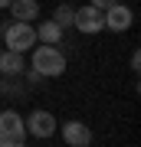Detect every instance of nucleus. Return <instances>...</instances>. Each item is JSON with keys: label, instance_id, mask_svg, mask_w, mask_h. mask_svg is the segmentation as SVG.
Masks as SVG:
<instances>
[{"label": "nucleus", "instance_id": "2", "mask_svg": "<svg viewBox=\"0 0 141 147\" xmlns=\"http://www.w3.org/2000/svg\"><path fill=\"white\" fill-rule=\"evenodd\" d=\"M0 36H3L7 49H16V53H26V49L36 46V30H33V23H26V20H13L10 26L0 30Z\"/></svg>", "mask_w": 141, "mask_h": 147}, {"label": "nucleus", "instance_id": "12", "mask_svg": "<svg viewBox=\"0 0 141 147\" xmlns=\"http://www.w3.org/2000/svg\"><path fill=\"white\" fill-rule=\"evenodd\" d=\"M138 69H141V56L131 53V72H138Z\"/></svg>", "mask_w": 141, "mask_h": 147}, {"label": "nucleus", "instance_id": "6", "mask_svg": "<svg viewBox=\"0 0 141 147\" xmlns=\"http://www.w3.org/2000/svg\"><path fill=\"white\" fill-rule=\"evenodd\" d=\"M26 134L40 137V141L52 137V134H56V118H52L49 111H33V115L26 118Z\"/></svg>", "mask_w": 141, "mask_h": 147}, {"label": "nucleus", "instance_id": "5", "mask_svg": "<svg viewBox=\"0 0 141 147\" xmlns=\"http://www.w3.org/2000/svg\"><path fill=\"white\" fill-rule=\"evenodd\" d=\"M131 23H135V13H131V7L125 3H112V7H105V30H112V33H125L131 30Z\"/></svg>", "mask_w": 141, "mask_h": 147}, {"label": "nucleus", "instance_id": "13", "mask_svg": "<svg viewBox=\"0 0 141 147\" xmlns=\"http://www.w3.org/2000/svg\"><path fill=\"white\" fill-rule=\"evenodd\" d=\"M89 3H92V7H102V10H105V7H112V3H115V0H89Z\"/></svg>", "mask_w": 141, "mask_h": 147}, {"label": "nucleus", "instance_id": "11", "mask_svg": "<svg viewBox=\"0 0 141 147\" xmlns=\"http://www.w3.org/2000/svg\"><path fill=\"white\" fill-rule=\"evenodd\" d=\"M72 13H76V10H72L69 3H59V7H56V13H52V20H56L59 26L66 30V26H72Z\"/></svg>", "mask_w": 141, "mask_h": 147}, {"label": "nucleus", "instance_id": "3", "mask_svg": "<svg viewBox=\"0 0 141 147\" xmlns=\"http://www.w3.org/2000/svg\"><path fill=\"white\" fill-rule=\"evenodd\" d=\"M26 141V121L13 108L0 111V147H20Z\"/></svg>", "mask_w": 141, "mask_h": 147}, {"label": "nucleus", "instance_id": "9", "mask_svg": "<svg viewBox=\"0 0 141 147\" xmlns=\"http://www.w3.org/2000/svg\"><path fill=\"white\" fill-rule=\"evenodd\" d=\"M7 10H10L13 20H26V23H30V20L40 16V3H36V0H10Z\"/></svg>", "mask_w": 141, "mask_h": 147}, {"label": "nucleus", "instance_id": "4", "mask_svg": "<svg viewBox=\"0 0 141 147\" xmlns=\"http://www.w3.org/2000/svg\"><path fill=\"white\" fill-rule=\"evenodd\" d=\"M72 26H76L79 33H85V36H95V33L105 30V10H102V7L85 3L82 10L72 13Z\"/></svg>", "mask_w": 141, "mask_h": 147}, {"label": "nucleus", "instance_id": "14", "mask_svg": "<svg viewBox=\"0 0 141 147\" xmlns=\"http://www.w3.org/2000/svg\"><path fill=\"white\" fill-rule=\"evenodd\" d=\"M0 7H10V0H0Z\"/></svg>", "mask_w": 141, "mask_h": 147}, {"label": "nucleus", "instance_id": "10", "mask_svg": "<svg viewBox=\"0 0 141 147\" xmlns=\"http://www.w3.org/2000/svg\"><path fill=\"white\" fill-rule=\"evenodd\" d=\"M33 30H36L40 42H63V26H59L56 20H43L40 26H33Z\"/></svg>", "mask_w": 141, "mask_h": 147}, {"label": "nucleus", "instance_id": "8", "mask_svg": "<svg viewBox=\"0 0 141 147\" xmlns=\"http://www.w3.org/2000/svg\"><path fill=\"white\" fill-rule=\"evenodd\" d=\"M23 69H26L23 53H16V49H3L0 53V75H20Z\"/></svg>", "mask_w": 141, "mask_h": 147}, {"label": "nucleus", "instance_id": "1", "mask_svg": "<svg viewBox=\"0 0 141 147\" xmlns=\"http://www.w3.org/2000/svg\"><path fill=\"white\" fill-rule=\"evenodd\" d=\"M33 72L46 75V79H56V75L66 72V53L59 49V42L33 46Z\"/></svg>", "mask_w": 141, "mask_h": 147}, {"label": "nucleus", "instance_id": "7", "mask_svg": "<svg viewBox=\"0 0 141 147\" xmlns=\"http://www.w3.org/2000/svg\"><path fill=\"white\" fill-rule=\"evenodd\" d=\"M63 141L69 147H89L92 144V131H89V124H82V121H66L63 124Z\"/></svg>", "mask_w": 141, "mask_h": 147}]
</instances>
